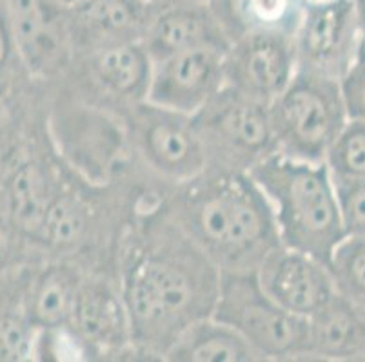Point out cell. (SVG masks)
Instances as JSON below:
<instances>
[{
  "mask_svg": "<svg viewBox=\"0 0 365 362\" xmlns=\"http://www.w3.org/2000/svg\"><path fill=\"white\" fill-rule=\"evenodd\" d=\"M145 194L118 241L115 275L144 361H164L184 330L213 315L222 270Z\"/></svg>",
  "mask_w": 365,
  "mask_h": 362,
  "instance_id": "6da1fadb",
  "label": "cell"
},
{
  "mask_svg": "<svg viewBox=\"0 0 365 362\" xmlns=\"http://www.w3.org/2000/svg\"><path fill=\"white\" fill-rule=\"evenodd\" d=\"M158 203L222 272H257L280 245L271 205L245 171L205 167L162 188Z\"/></svg>",
  "mask_w": 365,
  "mask_h": 362,
  "instance_id": "7a4b0ae2",
  "label": "cell"
},
{
  "mask_svg": "<svg viewBox=\"0 0 365 362\" xmlns=\"http://www.w3.org/2000/svg\"><path fill=\"white\" fill-rule=\"evenodd\" d=\"M249 174L271 205L280 243L329 265L347 235L327 165L274 151Z\"/></svg>",
  "mask_w": 365,
  "mask_h": 362,
  "instance_id": "3957f363",
  "label": "cell"
},
{
  "mask_svg": "<svg viewBox=\"0 0 365 362\" xmlns=\"http://www.w3.org/2000/svg\"><path fill=\"white\" fill-rule=\"evenodd\" d=\"M269 118L277 152L307 161H324L349 122L340 82L302 69L269 104Z\"/></svg>",
  "mask_w": 365,
  "mask_h": 362,
  "instance_id": "277c9868",
  "label": "cell"
},
{
  "mask_svg": "<svg viewBox=\"0 0 365 362\" xmlns=\"http://www.w3.org/2000/svg\"><path fill=\"white\" fill-rule=\"evenodd\" d=\"M56 154L88 183L109 185L135 165L122 118L58 92L51 112Z\"/></svg>",
  "mask_w": 365,
  "mask_h": 362,
  "instance_id": "5b68a950",
  "label": "cell"
},
{
  "mask_svg": "<svg viewBox=\"0 0 365 362\" xmlns=\"http://www.w3.org/2000/svg\"><path fill=\"white\" fill-rule=\"evenodd\" d=\"M213 317L237 330L264 362L307 358V319L280 307L257 272H222Z\"/></svg>",
  "mask_w": 365,
  "mask_h": 362,
  "instance_id": "8992f818",
  "label": "cell"
},
{
  "mask_svg": "<svg viewBox=\"0 0 365 362\" xmlns=\"http://www.w3.org/2000/svg\"><path fill=\"white\" fill-rule=\"evenodd\" d=\"M120 118L133 161L162 187L187 181L207 167V154L191 115L145 100Z\"/></svg>",
  "mask_w": 365,
  "mask_h": 362,
  "instance_id": "52a82bcc",
  "label": "cell"
},
{
  "mask_svg": "<svg viewBox=\"0 0 365 362\" xmlns=\"http://www.w3.org/2000/svg\"><path fill=\"white\" fill-rule=\"evenodd\" d=\"M207 167L251 172L277 151L269 105L224 87L193 115Z\"/></svg>",
  "mask_w": 365,
  "mask_h": 362,
  "instance_id": "ba28073f",
  "label": "cell"
},
{
  "mask_svg": "<svg viewBox=\"0 0 365 362\" xmlns=\"http://www.w3.org/2000/svg\"><path fill=\"white\" fill-rule=\"evenodd\" d=\"M151 68L142 44L111 46L75 55L58 82L78 102L122 116L148 100Z\"/></svg>",
  "mask_w": 365,
  "mask_h": 362,
  "instance_id": "9c48e42d",
  "label": "cell"
},
{
  "mask_svg": "<svg viewBox=\"0 0 365 362\" xmlns=\"http://www.w3.org/2000/svg\"><path fill=\"white\" fill-rule=\"evenodd\" d=\"M82 358H137L131 319L113 272L88 270L68 328Z\"/></svg>",
  "mask_w": 365,
  "mask_h": 362,
  "instance_id": "30bf717a",
  "label": "cell"
},
{
  "mask_svg": "<svg viewBox=\"0 0 365 362\" xmlns=\"http://www.w3.org/2000/svg\"><path fill=\"white\" fill-rule=\"evenodd\" d=\"M13 44L29 78L58 82L75 58L64 0H4Z\"/></svg>",
  "mask_w": 365,
  "mask_h": 362,
  "instance_id": "8fae6325",
  "label": "cell"
},
{
  "mask_svg": "<svg viewBox=\"0 0 365 362\" xmlns=\"http://www.w3.org/2000/svg\"><path fill=\"white\" fill-rule=\"evenodd\" d=\"M293 40L298 69L340 80L364 48L354 0L304 4Z\"/></svg>",
  "mask_w": 365,
  "mask_h": 362,
  "instance_id": "7c38bea8",
  "label": "cell"
},
{
  "mask_svg": "<svg viewBox=\"0 0 365 362\" xmlns=\"http://www.w3.org/2000/svg\"><path fill=\"white\" fill-rule=\"evenodd\" d=\"M298 71L289 33H249L233 40L224 53L225 87L269 105Z\"/></svg>",
  "mask_w": 365,
  "mask_h": 362,
  "instance_id": "4fadbf2b",
  "label": "cell"
},
{
  "mask_svg": "<svg viewBox=\"0 0 365 362\" xmlns=\"http://www.w3.org/2000/svg\"><path fill=\"white\" fill-rule=\"evenodd\" d=\"M225 49L202 48L153 62L148 102L184 115H197L225 87Z\"/></svg>",
  "mask_w": 365,
  "mask_h": 362,
  "instance_id": "5bb4252c",
  "label": "cell"
},
{
  "mask_svg": "<svg viewBox=\"0 0 365 362\" xmlns=\"http://www.w3.org/2000/svg\"><path fill=\"white\" fill-rule=\"evenodd\" d=\"M257 277L280 307L304 319L317 314L336 294L333 275L324 261L282 243L265 255Z\"/></svg>",
  "mask_w": 365,
  "mask_h": 362,
  "instance_id": "9a60e30c",
  "label": "cell"
},
{
  "mask_svg": "<svg viewBox=\"0 0 365 362\" xmlns=\"http://www.w3.org/2000/svg\"><path fill=\"white\" fill-rule=\"evenodd\" d=\"M160 0H73L68 4L75 55L142 44Z\"/></svg>",
  "mask_w": 365,
  "mask_h": 362,
  "instance_id": "2e32d148",
  "label": "cell"
},
{
  "mask_svg": "<svg viewBox=\"0 0 365 362\" xmlns=\"http://www.w3.org/2000/svg\"><path fill=\"white\" fill-rule=\"evenodd\" d=\"M229 44L207 0L160 2L142 40L151 62L191 49H227Z\"/></svg>",
  "mask_w": 365,
  "mask_h": 362,
  "instance_id": "e0dca14e",
  "label": "cell"
},
{
  "mask_svg": "<svg viewBox=\"0 0 365 362\" xmlns=\"http://www.w3.org/2000/svg\"><path fill=\"white\" fill-rule=\"evenodd\" d=\"M88 268L68 257H49L33 268L24 281L26 312L41 331L68 328L75 299Z\"/></svg>",
  "mask_w": 365,
  "mask_h": 362,
  "instance_id": "ac0fdd59",
  "label": "cell"
},
{
  "mask_svg": "<svg viewBox=\"0 0 365 362\" xmlns=\"http://www.w3.org/2000/svg\"><path fill=\"white\" fill-rule=\"evenodd\" d=\"M68 165L58 159L53 165L38 159H26L9 178L6 191V214L16 230L35 243L49 205L61 188Z\"/></svg>",
  "mask_w": 365,
  "mask_h": 362,
  "instance_id": "d6986e66",
  "label": "cell"
},
{
  "mask_svg": "<svg viewBox=\"0 0 365 362\" xmlns=\"http://www.w3.org/2000/svg\"><path fill=\"white\" fill-rule=\"evenodd\" d=\"M365 361V312L334 294L307 319L305 361Z\"/></svg>",
  "mask_w": 365,
  "mask_h": 362,
  "instance_id": "ffe728a7",
  "label": "cell"
},
{
  "mask_svg": "<svg viewBox=\"0 0 365 362\" xmlns=\"http://www.w3.org/2000/svg\"><path fill=\"white\" fill-rule=\"evenodd\" d=\"M169 362H264L262 355L217 317L200 319L171 344L164 355Z\"/></svg>",
  "mask_w": 365,
  "mask_h": 362,
  "instance_id": "44dd1931",
  "label": "cell"
},
{
  "mask_svg": "<svg viewBox=\"0 0 365 362\" xmlns=\"http://www.w3.org/2000/svg\"><path fill=\"white\" fill-rule=\"evenodd\" d=\"M229 42L249 33L280 31L293 35L302 0H207Z\"/></svg>",
  "mask_w": 365,
  "mask_h": 362,
  "instance_id": "7402d4cb",
  "label": "cell"
},
{
  "mask_svg": "<svg viewBox=\"0 0 365 362\" xmlns=\"http://www.w3.org/2000/svg\"><path fill=\"white\" fill-rule=\"evenodd\" d=\"M336 292L353 307L365 312V238H347L329 259Z\"/></svg>",
  "mask_w": 365,
  "mask_h": 362,
  "instance_id": "603a6c76",
  "label": "cell"
},
{
  "mask_svg": "<svg viewBox=\"0 0 365 362\" xmlns=\"http://www.w3.org/2000/svg\"><path fill=\"white\" fill-rule=\"evenodd\" d=\"M324 164L333 181H365V124L349 119L325 154Z\"/></svg>",
  "mask_w": 365,
  "mask_h": 362,
  "instance_id": "cb8c5ba5",
  "label": "cell"
},
{
  "mask_svg": "<svg viewBox=\"0 0 365 362\" xmlns=\"http://www.w3.org/2000/svg\"><path fill=\"white\" fill-rule=\"evenodd\" d=\"M42 331L33 324L21 301L0 314V361H29L38 355Z\"/></svg>",
  "mask_w": 365,
  "mask_h": 362,
  "instance_id": "d4e9b609",
  "label": "cell"
},
{
  "mask_svg": "<svg viewBox=\"0 0 365 362\" xmlns=\"http://www.w3.org/2000/svg\"><path fill=\"white\" fill-rule=\"evenodd\" d=\"M345 235L365 238V181H334Z\"/></svg>",
  "mask_w": 365,
  "mask_h": 362,
  "instance_id": "484cf974",
  "label": "cell"
},
{
  "mask_svg": "<svg viewBox=\"0 0 365 362\" xmlns=\"http://www.w3.org/2000/svg\"><path fill=\"white\" fill-rule=\"evenodd\" d=\"M338 82L347 118L365 124V44L353 65Z\"/></svg>",
  "mask_w": 365,
  "mask_h": 362,
  "instance_id": "4316f807",
  "label": "cell"
},
{
  "mask_svg": "<svg viewBox=\"0 0 365 362\" xmlns=\"http://www.w3.org/2000/svg\"><path fill=\"white\" fill-rule=\"evenodd\" d=\"M13 64L21 65L22 68L19 55H16L15 44H13L11 29H9L8 22V13H6V4L4 0H0V80H4V76L11 71Z\"/></svg>",
  "mask_w": 365,
  "mask_h": 362,
  "instance_id": "83f0119b",
  "label": "cell"
},
{
  "mask_svg": "<svg viewBox=\"0 0 365 362\" xmlns=\"http://www.w3.org/2000/svg\"><path fill=\"white\" fill-rule=\"evenodd\" d=\"M15 235H24V234L16 230V227L13 223L0 225V274L9 267L13 254L16 252Z\"/></svg>",
  "mask_w": 365,
  "mask_h": 362,
  "instance_id": "f1b7e54d",
  "label": "cell"
},
{
  "mask_svg": "<svg viewBox=\"0 0 365 362\" xmlns=\"http://www.w3.org/2000/svg\"><path fill=\"white\" fill-rule=\"evenodd\" d=\"M354 6H356L358 20H360L361 33H364V42H365V0H354Z\"/></svg>",
  "mask_w": 365,
  "mask_h": 362,
  "instance_id": "f546056e",
  "label": "cell"
},
{
  "mask_svg": "<svg viewBox=\"0 0 365 362\" xmlns=\"http://www.w3.org/2000/svg\"><path fill=\"white\" fill-rule=\"evenodd\" d=\"M304 4H318V2H327V0H302Z\"/></svg>",
  "mask_w": 365,
  "mask_h": 362,
  "instance_id": "4dcf8cb0",
  "label": "cell"
},
{
  "mask_svg": "<svg viewBox=\"0 0 365 362\" xmlns=\"http://www.w3.org/2000/svg\"><path fill=\"white\" fill-rule=\"evenodd\" d=\"M64 2H66V4H71L73 0H64Z\"/></svg>",
  "mask_w": 365,
  "mask_h": 362,
  "instance_id": "1f68e13d",
  "label": "cell"
},
{
  "mask_svg": "<svg viewBox=\"0 0 365 362\" xmlns=\"http://www.w3.org/2000/svg\"><path fill=\"white\" fill-rule=\"evenodd\" d=\"M160 2H165V0H160Z\"/></svg>",
  "mask_w": 365,
  "mask_h": 362,
  "instance_id": "d6a6232c",
  "label": "cell"
},
{
  "mask_svg": "<svg viewBox=\"0 0 365 362\" xmlns=\"http://www.w3.org/2000/svg\"><path fill=\"white\" fill-rule=\"evenodd\" d=\"M364 44H365V42H364Z\"/></svg>",
  "mask_w": 365,
  "mask_h": 362,
  "instance_id": "836d02e7",
  "label": "cell"
}]
</instances>
